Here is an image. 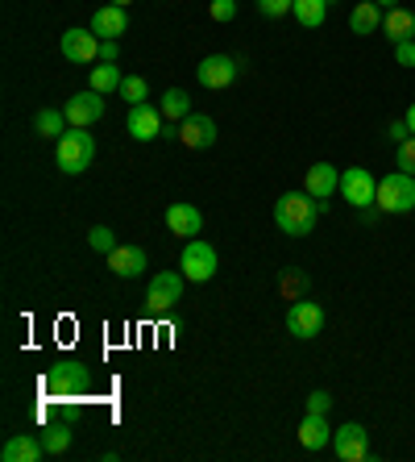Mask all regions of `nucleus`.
Here are the masks:
<instances>
[{
    "instance_id": "c756f323",
    "label": "nucleus",
    "mask_w": 415,
    "mask_h": 462,
    "mask_svg": "<svg viewBox=\"0 0 415 462\" xmlns=\"http://www.w3.org/2000/svg\"><path fill=\"white\" fill-rule=\"evenodd\" d=\"M87 246L100 250V254H113V250H117V237H113V229H108V226H92V234H87Z\"/></svg>"
},
{
    "instance_id": "c9c22d12",
    "label": "nucleus",
    "mask_w": 415,
    "mask_h": 462,
    "mask_svg": "<svg viewBox=\"0 0 415 462\" xmlns=\"http://www.w3.org/2000/svg\"><path fill=\"white\" fill-rule=\"evenodd\" d=\"M386 138H391L394 146L411 138V125H407V117H403V121H391V125H386Z\"/></svg>"
},
{
    "instance_id": "4468645a",
    "label": "nucleus",
    "mask_w": 415,
    "mask_h": 462,
    "mask_svg": "<svg viewBox=\"0 0 415 462\" xmlns=\"http://www.w3.org/2000/svg\"><path fill=\"white\" fill-rule=\"evenodd\" d=\"M303 192L316 196L320 205H329L332 192H341V171L332 162H311L308 167V180H303Z\"/></svg>"
},
{
    "instance_id": "423d86ee",
    "label": "nucleus",
    "mask_w": 415,
    "mask_h": 462,
    "mask_svg": "<svg viewBox=\"0 0 415 462\" xmlns=\"http://www.w3.org/2000/svg\"><path fill=\"white\" fill-rule=\"evenodd\" d=\"M42 387L50 392V396H71V392L87 387V366L75 363V358H63V363H54L42 375Z\"/></svg>"
},
{
    "instance_id": "393cba45",
    "label": "nucleus",
    "mask_w": 415,
    "mask_h": 462,
    "mask_svg": "<svg viewBox=\"0 0 415 462\" xmlns=\"http://www.w3.org/2000/svg\"><path fill=\"white\" fill-rule=\"evenodd\" d=\"M158 108H162V117L167 121H183V117H192V97H187L183 88H167L162 100H158Z\"/></svg>"
},
{
    "instance_id": "6ab92c4d",
    "label": "nucleus",
    "mask_w": 415,
    "mask_h": 462,
    "mask_svg": "<svg viewBox=\"0 0 415 462\" xmlns=\"http://www.w3.org/2000/svg\"><path fill=\"white\" fill-rule=\"evenodd\" d=\"M383 33L391 38L394 46H399V42H411V38H415V13L403 9V5L386 9V13H383Z\"/></svg>"
},
{
    "instance_id": "b1692460",
    "label": "nucleus",
    "mask_w": 415,
    "mask_h": 462,
    "mask_svg": "<svg viewBox=\"0 0 415 462\" xmlns=\"http://www.w3.org/2000/svg\"><path fill=\"white\" fill-rule=\"evenodd\" d=\"M291 17H295L303 30H320L324 17H329V0H295V5H291Z\"/></svg>"
},
{
    "instance_id": "1a4fd4ad",
    "label": "nucleus",
    "mask_w": 415,
    "mask_h": 462,
    "mask_svg": "<svg viewBox=\"0 0 415 462\" xmlns=\"http://www.w3.org/2000/svg\"><path fill=\"white\" fill-rule=\"evenodd\" d=\"M287 329H291V337H299V342H311V337L324 329V309H320L316 300H295L287 309Z\"/></svg>"
},
{
    "instance_id": "ddd939ff",
    "label": "nucleus",
    "mask_w": 415,
    "mask_h": 462,
    "mask_svg": "<svg viewBox=\"0 0 415 462\" xmlns=\"http://www.w3.org/2000/svg\"><path fill=\"white\" fill-rule=\"evenodd\" d=\"M162 108H154L149 100H141V105H129V121H125V129L133 134L138 142H154V138H162Z\"/></svg>"
},
{
    "instance_id": "473e14b6",
    "label": "nucleus",
    "mask_w": 415,
    "mask_h": 462,
    "mask_svg": "<svg viewBox=\"0 0 415 462\" xmlns=\"http://www.w3.org/2000/svg\"><path fill=\"white\" fill-rule=\"evenodd\" d=\"M208 17H212V22H233L237 0H212V5H208Z\"/></svg>"
},
{
    "instance_id": "7ed1b4c3",
    "label": "nucleus",
    "mask_w": 415,
    "mask_h": 462,
    "mask_svg": "<svg viewBox=\"0 0 415 462\" xmlns=\"http://www.w3.org/2000/svg\"><path fill=\"white\" fill-rule=\"evenodd\" d=\"M92 159H96V138L87 129H67L63 138H59V171L63 175L87 171Z\"/></svg>"
},
{
    "instance_id": "20e7f679",
    "label": "nucleus",
    "mask_w": 415,
    "mask_h": 462,
    "mask_svg": "<svg viewBox=\"0 0 415 462\" xmlns=\"http://www.w3.org/2000/svg\"><path fill=\"white\" fill-rule=\"evenodd\" d=\"M179 267L192 283H208L216 275V250L203 242V237H187V246L179 254Z\"/></svg>"
},
{
    "instance_id": "412c9836",
    "label": "nucleus",
    "mask_w": 415,
    "mask_h": 462,
    "mask_svg": "<svg viewBox=\"0 0 415 462\" xmlns=\"http://www.w3.org/2000/svg\"><path fill=\"white\" fill-rule=\"evenodd\" d=\"M92 30H96L100 38H121V33H129V13L121 9V5H104V9H96V17H92Z\"/></svg>"
},
{
    "instance_id": "dca6fc26",
    "label": "nucleus",
    "mask_w": 415,
    "mask_h": 462,
    "mask_svg": "<svg viewBox=\"0 0 415 462\" xmlns=\"http://www.w3.org/2000/svg\"><path fill=\"white\" fill-rule=\"evenodd\" d=\"M146 250L141 246H117L113 254H108V271L113 275H121V280H138L141 271H146Z\"/></svg>"
},
{
    "instance_id": "2f4dec72",
    "label": "nucleus",
    "mask_w": 415,
    "mask_h": 462,
    "mask_svg": "<svg viewBox=\"0 0 415 462\" xmlns=\"http://www.w3.org/2000/svg\"><path fill=\"white\" fill-rule=\"evenodd\" d=\"M291 5H295V0H257V13L275 22V17H287V13H291Z\"/></svg>"
},
{
    "instance_id": "f8f14e48",
    "label": "nucleus",
    "mask_w": 415,
    "mask_h": 462,
    "mask_svg": "<svg viewBox=\"0 0 415 462\" xmlns=\"http://www.w3.org/2000/svg\"><path fill=\"white\" fill-rule=\"evenodd\" d=\"M237 71H241V63H237L233 54H208V59L195 67V79H200L203 88H212V92H224V88L237 79Z\"/></svg>"
},
{
    "instance_id": "0eeeda50",
    "label": "nucleus",
    "mask_w": 415,
    "mask_h": 462,
    "mask_svg": "<svg viewBox=\"0 0 415 462\" xmlns=\"http://www.w3.org/2000/svg\"><path fill=\"white\" fill-rule=\"evenodd\" d=\"M63 113H67V121H71V129H92L100 117H104V92H96V88L75 92V97L63 105Z\"/></svg>"
},
{
    "instance_id": "e433bc0d",
    "label": "nucleus",
    "mask_w": 415,
    "mask_h": 462,
    "mask_svg": "<svg viewBox=\"0 0 415 462\" xmlns=\"http://www.w3.org/2000/svg\"><path fill=\"white\" fill-rule=\"evenodd\" d=\"M394 63L415 67V38H411V42H399V46H394Z\"/></svg>"
},
{
    "instance_id": "6e6552de",
    "label": "nucleus",
    "mask_w": 415,
    "mask_h": 462,
    "mask_svg": "<svg viewBox=\"0 0 415 462\" xmlns=\"http://www.w3.org/2000/svg\"><path fill=\"white\" fill-rule=\"evenodd\" d=\"M332 454H337L341 462H365L370 458V433H365V425H357V420L341 425V430L332 433Z\"/></svg>"
},
{
    "instance_id": "c85d7f7f",
    "label": "nucleus",
    "mask_w": 415,
    "mask_h": 462,
    "mask_svg": "<svg viewBox=\"0 0 415 462\" xmlns=\"http://www.w3.org/2000/svg\"><path fill=\"white\" fill-rule=\"evenodd\" d=\"M121 97H125L129 105H141V100H149L146 76H125V84H121Z\"/></svg>"
},
{
    "instance_id": "f03ea898",
    "label": "nucleus",
    "mask_w": 415,
    "mask_h": 462,
    "mask_svg": "<svg viewBox=\"0 0 415 462\" xmlns=\"http://www.w3.org/2000/svg\"><path fill=\"white\" fill-rule=\"evenodd\" d=\"M374 205H378V213H386V217L411 213L415 208V175L394 171V175H386V180H378V196H374Z\"/></svg>"
},
{
    "instance_id": "a211bd4d",
    "label": "nucleus",
    "mask_w": 415,
    "mask_h": 462,
    "mask_svg": "<svg viewBox=\"0 0 415 462\" xmlns=\"http://www.w3.org/2000/svg\"><path fill=\"white\" fill-rule=\"evenodd\" d=\"M167 229H171L175 237H183V242H187V237H195L203 229V213L195 205H171V208H167Z\"/></svg>"
},
{
    "instance_id": "9b49d317",
    "label": "nucleus",
    "mask_w": 415,
    "mask_h": 462,
    "mask_svg": "<svg viewBox=\"0 0 415 462\" xmlns=\"http://www.w3.org/2000/svg\"><path fill=\"white\" fill-rule=\"evenodd\" d=\"M59 51H63L67 63H96L100 59V33L96 30H67L63 38H59Z\"/></svg>"
},
{
    "instance_id": "a19ab883",
    "label": "nucleus",
    "mask_w": 415,
    "mask_h": 462,
    "mask_svg": "<svg viewBox=\"0 0 415 462\" xmlns=\"http://www.w3.org/2000/svg\"><path fill=\"white\" fill-rule=\"evenodd\" d=\"M332 5H337V0H329V9H332Z\"/></svg>"
},
{
    "instance_id": "5701e85b",
    "label": "nucleus",
    "mask_w": 415,
    "mask_h": 462,
    "mask_svg": "<svg viewBox=\"0 0 415 462\" xmlns=\"http://www.w3.org/2000/svg\"><path fill=\"white\" fill-rule=\"evenodd\" d=\"M71 121H67L63 108H38V117H33V134L38 138H63Z\"/></svg>"
},
{
    "instance_id": "a878e982",
    "label": "nucleus",
    "mask_w": 415,
    "mask_h": 462,
    "mask_svg": "<svg viewBox=\"0 0 415 462\" xmlns=\"http://www.w3.org/2000/svg\"><path fill=\"white\" fill-rule=\"evenodd\" d=\"M121 84H125V76H121V67L117 63H100V67H92V88L96 92H121Z\"/></svg>"
},
{
    "instance_id": "39448f33",
    "label": "nucleus",
    "mask_w": 415,
    "mask_h": 462,
    "mask_svg": "<svg viewBox=\"0 0 415 462\" xmlns=\"http://www.w3.org/2000/svg\"><path fill=\"white\" fill-rule=\"evenodd\" d=\"M183 271H158L154 280H149V288H146V304H149V312H167V309H175V304L183 300Z\"/></svg>"
},
{
    "instance_id": "58836bf2",
    "label": "nucleus",
    "mask_w": 415,
    "mask_h": 462,
    "mask_svg": "<svg viewBox=\"0 0 415 462\" xmlns=\"http://www.w3.org/2000/svg\"><path fill=\"white\" fill-rule=\"evenodd\" d=\"M407 125H411V134H415V105L407 108Z\"/></svg>"
},
{
    "instance_id": "f3484780",
    "label": "nucleus",
    "mask_w": 415,
    "mask_h": 462,
    "mask_svg": "<svg viewBox=\"0 0 415 462\" xmlns=\"http://www.w3.org/2000/svg\"><path fill=\"white\" fill-rule=\"evenodd\" d=\"M332 425L329 417H316V412H308V417L299 420V446L303 450H324V446H332Z\"/></svg>"
},
{
    "instance_id": "4be33fe9",
    "label": "nucleus",
    "mask_w": 415,
    "mask_h": 462,
    "mask_svg": "<svg viewBox=\"0 0 415 462\" xmlns=\"http://www.w3.org/2000/svg\"><path fill=\"white\" fill-rule=\"evenodd\" d=\"M349 30L357 33V38H365V33H378V30H383V9H378L374 0H362V5L349 13Z\"/></svg>"
},
{
    "instance_id": "9d476101",
    "label": "nucleus",
    "mask_w": 415,
    "mask_h": 462,
    "mask_svg": "<svg viewBox=\"0 0 415 462\" xmlns=\"http://www.w3.org/2000/svg\"><path fill=\"white\" fill-rule=\"evenodd\" d=\"M341 196L357 208V213H362V208H378L374 205V196H378V180H374L365 167H349V171L341 175Z\"/></svg>"
},
{
    "instance_id": "f257e3e1",
    "label": "nucleus",
    "mask_w": 415,
    "mask_h": 462,
    "mask_svg": "<svg viewBox=\"0 0 415 462\" xmlns=\"http://www.w3.org/2000/svg\"><path fill=\"white\" fill-rule=\"evenodd\" d=\"M329 205H320L316 196L308 192H283L275 200V226L287 237H308L311 229L320 226V213Z\"/></svg>"
},
{
    "instance_id": "aec40b11",
    "label": "nucleus",
    "mask_w": 415,
    "mask_h": 462,
    "mask_svg": "<svg viewBox=\"0 0 415 462\" xmlns=\"http://www.w3.org/2000/svg\"><path fill=\"white\" fill-rule=\"evenodd\" d=\"M46 454L42 438H33V433H17V438L5 441V450H0V458L5 462H38Z\"/></svg>"
},
{
    "instance_id": "f704fd0d",
    "label": "nucleus",
    "mask_w": 415,
    "mask_h": 462,
    "mask_svg": "<svg viewBox=\"0 0 415 462\" xmlns=\"http://www.w3.org/2000/svg\"><path fill=\"white\" fill-rule=\"evenodd\" d=\"M121 59V38H100V63H117Z\"/></svg>"
},
{
    "instance_id": "bb28decb",
    "label": "nucleus",
    "mask_w": 415,
    "mask_h": 462,
    "mask_svg": "<svg viewBox=\"0 0 415 462\" xmlns=\"http://www.w3.org/2000/svg\"><path fill=\"white\" fill-rule=\"evenodd\" d=\"M38 438H42V446H46V454H63L67 446H71V425H50V430H42L38 433Z\"/></svg>"
},
{
    "instance_id": "ea45409f",
    "label": "nucleus",
    "mask_w": 415,
    "mask_h": 462,
    "mask_svg": "<svg viewBox=\"0 0 415 462\" xmlns=\"http://www.w3.org/2000/svg\"><path fill=\"white\" fill-rule=\"evenodd\" d=\"M108 5H121V9H129V0H108Z\"/></svg>"
},
{
    "instance_id": "4c0bfd02",
    "label": "nucleus",
    "mask_w": 415,
    "mask_h": 462,
    "mask_svg": "<svg viewBox=\"0 0 415 462\" xmlns=\"http://www.w3.org/2000/svg\"><path fill=\"white\" fill-rule=\"evenodd\" d=\"M374 5H378V9H394V5H399V0H374Z\"/></svg>"
},
{
    "instance_id": "cd10ccee",
    "label": "nucleus",
    "mask_w": 415,
    "mask_h": 462,
    "mask_svg": "<svg viewBox=\"0 0 415 462\" xmlns=\"http://www.w3.org/2000/svg\"><path fill=\"white\" fill-rule=\"evenodd\" d=\"M278 288H283L287 300H303V296H308V275H303V271H287V275L278 280Z\"/></svg>"
},
{
    "instance_id": "72a5a7b5",
    "label": "nucleus",
    "mask_w": 415,
    "mask_h": 462,
    "mask_svg": "<svg viewBox=\"0 0 415 462\" xmlns=\"http://www.w3.org/2000/svg\"><path fill=\"white\" fill-rule=\"evenodd\" d=\"M308 412H316V417H329V412H332V396L324 392V387L308 396Z\"/></svg>"
},
{
    "instance_id": "7c9ffc66",
    "label": "nucleus",
    "mask_w": 415,
    "mask_h": 462,
    "mask_svg": "<svg viewBox=\"0 0 415 462\" xmlns=\"http://www.w3.org/2000/svg\"><path fill=\"white\" fill-rule=\"evenodd\" d=\"M394 167H399V171H407V175H415V134L407 142H399V146H394Z\"/></svg>"
},
{
    "instance_id": "2eb2a0df",
    "label": "nucleus",
    "mask_w": 415,
    "mask_h": 462,
    "mask_svg": "<svg viewBox=\"0 0 415 462\" xmlns=\"http://www.w3.org/2000/svg\"><path fill=\"white\" fill-rule=\"evenodd\" d=\"M179 142L187 151H208L216 142V121L203 117V113H192V117L179 121Z\"/></svg>"
}]
</instances>
